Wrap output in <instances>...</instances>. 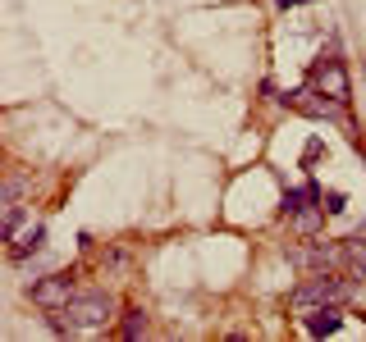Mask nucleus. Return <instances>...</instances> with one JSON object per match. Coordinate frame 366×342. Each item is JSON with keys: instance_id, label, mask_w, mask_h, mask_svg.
<instances>
[{"instance_id": "20e7f679", "label": "nucleus", "mask_w": 366, "mask_h": 342, "mask_svg": "<svg viewBox=\"0 0 366 342\" xmlns=\"http://www.w3.org/2000/svg\"><path fill=\"white\" fill-rule=\"evenodd\" d=\"M73 297H78V292H73V283L64 279V274H46V279L33 283V306L51 310V315H55V310H64Z\"/></svg>"}, {"instance_id": "6e6552de", "label": "nucleus", "mask_w": 366, "mask_h": 342, "mask_svg": "<svg viewBox=\"0 0 366 342\" xmlns=\"http://www.w3.org/2000/svg\"><path fill=\"white\" fill-rule=\"evenodd\" d=\"M316 201H321V188H316V183H307V188H293V192H284V214L302 210V205H316Z\"/></svg>"}, {"instance_id": "423d86ee", "label": "nucleus", "mask_w": 366, "mask_h": 342, "mask_svg": "<svg viewBox=\"0 0 366 342\" xmlns=\"http://www.w3.org/2000/svg\"><path fill=\"white\" fill-rule=\"evenodd\" d=\"M288 219H293V228L302 233V238H316V233H321V224H325V205H321V201H316V205H302V210H293Z\"/></svg>"}, {"instance_id": "f03ea898", "label": "nucleus", "mask_w": 366, "mask_h": 342, "mask_svg": "<svg viewBox=\"0 0 366 342\" xmlns=\"http://www.w3.org/2000/svg\"><path fill=\"white\" fill-rule=\"evenodd\" d=\"M55 315H69L55 324V334H83V329H101L105 319L114 315V301L105 297V292H83V297H73L64 310H55Z\"/></svg>"}, {"instance_id": "39448f33", "label": "nucleus", "mask_w": 366, "mask_h": 342, "mask_svg": "<svg viewBox=\"0 0 366 342\" xmlns=\"http://www.w3.org/2000/svg\"><path fill=\"white\" fill-rule=\"evenodd\" d=\"M302 329H307L312 338L339 334V329H343V306H316V310H307V315H302Z\"/></svg>"}, {"instance_id": "9b49d317", "label": "nucleus", "mask_w": 366, "mask_h": 342, "mask_svg": "<svg viewBox=\"0 0 366 342\" xmlns=\"http://www.w3.org/2000/svg\"><path fill=\"white\" fill-rule=\"evenodd\" d=\"M321 205H325V214H339L343 205H348V197H343V192H321Z\"/></svg>"}, {"instance_id": "9d476101", "label": "nucleus", "mask_w": 366, "mask_h": 342, "mask_svg": "<svg viewBox=\"0 0 366 342\" xmlns=\"http://www.w3.org/2000/svg\"><path fill=\"white\" fill-rule=\"evenodd\" d=\"M42 242H46V228H42V224H37V228L28 233V238L18 242V247H14V256H18V260H23V256H33V251H42Z\"/></svg>"}, {"instance_id": "1a4fd4ad", "label": "nucleus", "mask_w": 366, "mask_h": 342, "mask_svg": "<svg viewBox=\"0 0 366 342\" xmlns=\"http://www.w3.org/2000/svg\"><path fill=\"white\" fill-rule=\"evenodd\" d=\"M142 334H147V310H129V315H124V324H119V338L138 342Z\"/></svg>"}, {"instance_id": "7ed1b4c3", "label": "nucleus", "mask_w": 366, "mask_h": 342, "mask_svg": "<svg viewBox=\"0 0 366 342\" xmlns=\"http://www.w3.org/2000/svg\"><path fill=\"white\" fill-rule=\"evenodd\" d=\"M307 87H316L321 96H330V101H339V105H348V96H353L348 68H343L339 55H321V60L307 68Z\"/></svg>"}, {"instance_id": "f8f14e48", "label": "nucleus", "mask_w": 366, "mask_h": 342, "mask_svg": "<svg viewBox=\"0 0 366 342\" xmlns=\"http://www.w3.org/2000/svg\"><path fill=\"white\" fill-rule=\"evenodd\" d=\"M275 5H279V9H293V5H302V0H275Z\"/></svg>"}, {"instance_id": "0eeeda50", "label": "nucleus", "mask_w": 366, "mask_h": 342, "mask_svg": "<svg viewBox=\"0 0 366 342\" xmlns=\"http://www.w3.org/2000/svg\"><path fill=\"white\" fill-rule=\"evenodd\" d=\"M343 247H348V274L366 283V233H353Z\"/></svg>"}, {"instance_id": "f257e3e1", "label": "nucleus", "mask_w": 366, "mask_h": 342, "mask_svg": "<svg viewBox=\"0 0 366 342\" xmlns=\"http://www.w3.org/2000/svg\"><path fill=\"white\" fill-rule=\"evenodd\" d=\"M343 301H362V279L316 269L312 279H302L288 292V306H293L297 315H307V310H316V306H343Z\"/></svg>"}]
</instances>
